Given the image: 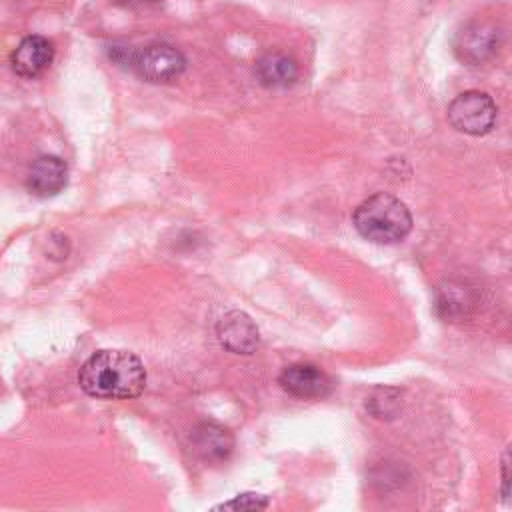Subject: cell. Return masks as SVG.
<instances>
[{
	"mask_svg": "<svg viewBox=\"0 0 512 512\" xmlns=\"http://www.w3.org/2000/svg\"><path fill=\"white\" fill-rule=\"evenodd\" d=\"M78 384L84 394L98 400H128L142 394L146 368L132 352L100 350L80 366Z\"/></svg>",
	"mask_w": 512,
	"mask_h": 512,
	"instance_id": "1",
	"label": "cell"
},
{
	"mask_svg": "<svg viewBox=\"0 0 512 512\" xmlns=\"http://www.w3.org/2000/svg\"><path fill=\"white\" fill-rule=\"evenodd\" d=\"M352 222L362 238L376 244H396L412 230L408 206L386 192H376L358 204Z\"/></svg>",
	"mask_w": 512,
	"mask_h": 512,
	"instance_id": "2",
	"label": "cell"
},
{
	"mask_svg": "<svg viewBox=\"0 0 512 512\" xmlns=\"http://www.w3.org/2000/svg\"><path fill=\"white\" fill-rule=\"evenodd\" d=\"M448 120L458 132L468 136H484L496 122V104L486 92L468 90L450 102Z\"/></svg>",
	"mask_w": 512,
	"mask_h": 512,
	"instance_id": "3",
	"label": "cell"
},
{
	"mask_svg": "<svg viewBox=\"0 0 512 512\" xmlns=\"http://www.w3.org/2000/svg\"><path fill=\"white\" fill-rule=\"evenodd\" d=\"M132 68L146 82L166 84L182 76V72L186 70V58L178 48L164 42H156L148 44L146 48L134 54Z\"/></svg>",
	"mask_w": 512,
	"mask_h": 512,
	"instance_id": "4",
	"label": "cell"
},
{
	"mask_svg": "<svg viewBox=\"0 0 512 512\" xmlns=\"http://www.w3.org/2000/svg\"><path fill=\"white\" fill-rule=\"evenodd\" d=\"M500 46V32L490 22L472 20L460 28L454 40L456 56L470 66L484 64L490 60Z\"/></svg>",
	"mask_w": 512,
	"mask_h": 512,
	"instance_id": "5",
	"label": "cell"
},
{
	"mask_svg": "<svg viewBox=\"0 0 512 512\" xmlns=\"http://www.w3.org/2000/svg\"><path fill=\"white\" fill-rule=\"evenodd\" d=\"M278 382L288 394L304 400L324 398L332 390V380L328 378V374L318 366L304 364V362L286 366L280 372Z\"/></svg>",
	"mask_w": 512,
	"mask_h": 512,
	"instance_id": "6",
	"label": "cell"
},
{
	"mask_svg": "<svg viewBox=\"0 0 512 512\" xmlns=\"http://www.w3.org/2000/svg\"><path fill=\"white\" fill-rule=\"evenodd\" d=\"M216 336L232 354H252L260 344V334L254 320L242 310L226 312L216 324Z\"/></svg>",
	"mask_w": 512,
	"mask_h": 512,
	"instance_id": "7",
	"label": "cell"
},
{
	"mask_svg": "<svg viewBox=\"0 0 512 512\" xmlns=\"http://www.w3.org/2000/svg\"><path fill=\"white\" fill-rule=\"evenodd\" d=\"M54 60V44L38 34L22 38L10 54L12 70L22 78L40 76Z\"/></svg>",
	"mask_w": 512,
	"mask_h": 512,
	"instance_id": "8",
	"label": "cell"
},
{
	"mask_svg": "<svg viewBox=\"0 0 512 512\" xmlns=\"http://www.w3.org/2000/svg\"><path fill=\"white\" fill-rule=\"evenodd\" d=\"M68 184V166L62 158L44 154L38 156L28 172L26 186L38 198H50L62 192Z\"/></svg>",
	"mask_w": 512,
	"mask_h": 512,
	"instance_id": "9",
	"label": "cell"
},
{
	"mask_svg": "<svg viewBox=\"0 0 512 512\" xmlns=\"http://www.w3.org/2000/svg\"><path fill=\"white\" fill-rule=\"evenodd\" d=\"M192 450L210 464L224 462L234 450V436L218 422H200L190 434Z\"/></svg>",
	"mask_w": 512,
	"mask_h": 512,
	"instance_id": "10",
	"label": "cell"
},
{
	"mask_svg": "<svg viewBox=\"0 0 512 512\" xmlns=\"http://www.w3.org/2000/svg\"><path fill=\"white\" fill-rule=\"evenodd\" d=\"M478 304V296L474 288H470L466 282L448 280L438 288L436 294V306L442 318L450 322H462L468 318Z\"/></svg>",
	"mask_w": 512,
	"mask_h": 512,
	"instance_id": "11",
	"label": "cell"
},
{
	"mask_svg": "<svg viewBox=\"0 0 512 512\" xmlns=\"http://www.w3.org/2000/svg\"><path fill=\"white\" fill-rule=\"evenodd\" d=\"M298 76L300 68L296 60L282 52H268L256 62V78L266 88H288L298 80Z\"/></svg>",
	"mask_w": 512,
	"mask_h": 512,
	"instance_id": "12",
	"label": "cell"
},
{
	"mask_svg": "<svg viewBox=\"0 0 512 512\" xmlns=\"http://www.w3.org/2000/svg\"><path fill=\"white\" fill-rule=\"evenodd\" d=\"M366 406L370 408V412H372L376 418H392V416L398 412V406H400L398 390L380 388V390H376V394L366 402Z\"/></svg>",
	"mask_w": 512,
	"mask_h": 512,
	"instance_id": "13",
	"label": "cell"
},
{
	"mask_svg": "<svg viewBox=\"0 0 512 512\" xmlns=\"http://www.w3.org/2000/svg\"><path fill=\"white\" fill-rule=\"evenodd\" d=\"M264 508H268V498L266 496L246 492V494H238L230 502H224V504L216 506L214 510H264Z\"/></svg>",
	"mask_w": 512,
	"mask_h": 512,
	"instance_id": "14",
	"label": "cell"
},
{
	"mask_svg": "<svg viewBox=\"0 0 512 512\" xmlns=\"http://www.w3.org/2000/svg\"><path fill=\"white\" fill-rule=\"evenodd\" d=\"M112 2L118 4V6H124V8H140V6H146L154 0H112Z\"/></svg>",
	"mask_w": 512,
	"mask_h": 512,
	"instance_id": "15",
	"label": "cell"
}]
</instances>
